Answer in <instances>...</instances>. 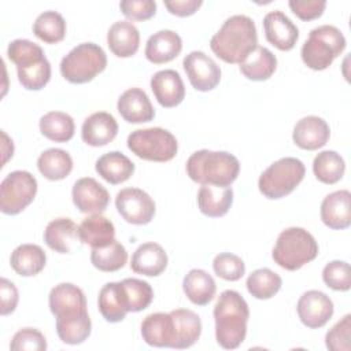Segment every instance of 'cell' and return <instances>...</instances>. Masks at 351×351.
I'll return each mask as SVG.
<instances>
[{"label": "cell", "mask_w": 351, "mask_h": 351, "mask_svg": "<svg viewBox=\"0 0 351 351\" xmlns=\"http://www.w3.org/2000/svg\"><path fill=\"white\" fill-rule=\"evenodd\" d=\"M258 47L255 22L241 14L229 16L211 37V51L226 63H241Z\"/></svg>", "instance_id": "cell-1"}, {"label": "cell", "mask_w": 351, "mask_h": 351, "mask_svg": "<svg viewBox=\"0 0 351 351\" xmlns=\"http://www.w3.org/2000/svg\"><path fill=\"white\" fill-rule=\"evenodd\" d=\"M215 339L225 350L237 348L247 336L250 308L245 299L233 289L223 291L214 306Z\"/></svg>", "instance_id": "cell-2"}, {"label": "cell", "mask_w": 351, "mask_h": 351, "mask_svg": "<svg viewBox=\"0 0 351 351\" xmlns=\"http://www.w3.org/2000/svg\"><path fill=\"white\" fill-rule=\"evenodd\" d=\"M186 174L202 185L230 186L239 176V159L226 151L199 149L193 152L185 165Z\"/></svg>", "instance_id": "cell-3"}, {"label": "cell", "mask_w": 351, "mask_h": 351, "mask_svg": "<svg viewBox=\"0 0 351 351\" xmlns=\"http://www.w3.org/2000/svg\"><path fill=\"white\" fill-rule=\"evenodd\" d=\"M318 255V243L303 228L291 226L284 229L273 247L271 258L282 269L293 271L314 261Z\"/></svg>", "instance_id": "cell-4"}, {"label": "cell", "mask_w": 351, "mask_h": 351, "mask_svg": "<svg viewBox=\"0 0 351 351\" xmlns=\"http://www.w3.org/2000/svg\"><path fill=\"white\" fill-rule=\"evenodd\" d=\"M346 37L333 25L314 27L308 38L302 45V60L311 70L321 71L328 69L332 62L344 51Z\"/></svg>", "instance_id": "cell-5"}, {"label": "cell", "mask_w": 351, "mask_h": 351, "mask_svg": "<svg viewBox=\"0 0 351 351\" xmlns=\"http://www.w3.org/2000/svg\"><path fill=\"white\" fill-rule=\"evenodd\" d=\"M107 66V55L95 43L75 45L60 62V73L71 84H85L92 81Z\"/></svg>", "instance_id": "cell-6"}, {"label": "cell", "mask_w": 351, "mask_h": 351, "mask_svg": "<svg viewBox=\"0 0 351 351\" xmlns=\"http://www.w3.org/2000/svg\"><path fill=\"white\" fill-rule=\"evenodd\" d=\"M306 169L300 159L287 156L273 162L259 177L258 188L267 199L289 195L304 178Z\"/></svg>", "instance_id": "cell-7"}, {"label": "cell", "mask_w": 351, "mask_h": 351, "mask_svg": "<svg viewBox=\"0 0 351 351\" xmlns=\"http://www.w3.org/2000/svg\"><path fill=\"white\" fill-rule=\"evenodd\" d=\"M128 148L138 158L151 162H169L177 151L178 143L171 132L163 128L133 130L128 137Z\"/></svg>", "instance_id": "cell-8"}, {"label": "cell", "mask_w": 351, "mask_h": 351, "mask_svg": "<svg viewBox=\"0 0 351 351\" xmlns=\"http://www.w3.org/2000/svg\"><path fill=\"white\" fill-rule=\"evenodd\" d=\"M37 180L26 170H15L0 184V210L7 215L23 211L36 197Z\"/></svg>", "instance_id": "cell-9"}, {"label": "cell", "mask_w": 351, "mask_h": 351, "mask_svg": "<svg viewBox=\"0 0 351 351\" xmlns=\"http://www.w3.org/2000/svg\"><path fill=\"white\" fill-rule=\"evenodd\" d=\"M115 206L121 217L133 225L149 223L155 215V202L140 188H123L117 193Z\"/></svg>", "instance_id": "cell-10"}, {"label": "cell", "mask_w": 351, "mask_h": 351, "mask_svg": "<svg viewBox=\"0 0 351 351\" xmlns=\"http://www.w3.org/2000/svg\"><path fill=\"white\" fill-rule=\"evenodd\" d=\"M48 304L56 319H70L88 314L84 291L71 282L55 285L49 292Z\"/></svg>", "instance_id": "cell-11"}, {"label": "cell", "mask_w": 351, "mask_h": 351, "mask_svg": "<svg viewBox=\"0 0 351 351\" xmlns=\"http://www.w3.org/2000/svg\"><path fill=\"white\" fill-rule=\"evenodd\" d=\"M191 85L200 92L214 89L221 81V69L217 62L202 51L189 52L182 60Z\"/></svg>", "instance_id": "cell-12"}, {"label": "cell", "mask_w": 351, "mask_h": 351, "mask_svg": "<svg viewBox=\"0 0 351 351\" xmlns=\"http://www.w3.org/2000/svg\"><path fill=\"white\" fill-rule=\"evenodd\" d=\"M296 311L303 325L310 329H318L332 318L335 307L326 293L310 289L299 298Z\"/></svg>", "instance_id": "cell-13"}, {"label": "cell", "mask_w": 351, "mask_h": 351, "mask_svg": "<svg viewBox=\"0 0 351 351\" xmlns=\"http://www.w3.org/2000/svg\"><path fill=\"white\" fill-rule=\"evenodd\" d=\"M71 196L75 207L84 214H101L110 203L108 191L92 177L77 180Z\"/></svg>", "instance_id": "cell-14"}, {"label": "cell", "mask_w": 351, "mask_h": 351, "mask_svg": "<svg viewBox=\"0 0 351 351\" xmlns=\"http://www.w3.org/2000/svg\"><path fill=\"white\" fill-rule=\"evenodd\" d=\"M263 30L266 40L280 51L292 49L299 38V29L280 10L270 11L265 15Z\"/></svg>", "instance_id": "cell-15"}, {"label": "cell", "mask_w": 351, "mask_h": 351, "mask_svg": "<svg viewBox=\"0 0 351 351\" xmlns=\"http://www.w3.org/2000/svg\"><path fill=\"white\" fill-rule=\"evenodd\" d=\"M322 222L335 230L347 229L351 223V193L347 189L326 195L321 203Z\"/></svg>", "instance_id": "cell-16"}, {"label": "cell", "mask_w": 351, "mask_h": 351, "mask_svg": "<svg viewBox=\"0 0 351 351\" xmlns=\"http://www.w3.org/2000/svg\"><path fill=\"white\" fill-rule=\"evenodd\" d=\"M330 136V129L326 121L317 115H307L299 119L292 132L293 143L307 151H314L324 147Z\"/></svg>", "instance_id": "cell-17"}, {"label": "cell", "mask_w": 351, "mask_h": 351, "mask_svg": "<svg viewBox=\"0 0 351 351\" xmlns=\"http://www.w3.org/2000/svg\"><path fill=\"white\" fill-rule=\"evenodd\" d=\"M151 89L162 107L178 106L185 97V86L178 71L166 69L156 71L151 78Z\"/></svg>", "instance_id": "cell-18"}, {"label": "cell", "mask_w": 351, "mask_h": 351, "mask_svg": "<svg viewBox=\"0 0 351 351\" xmlns=\"http://www.w3.org/2000/svg\"><path fill=\"white\" fill-rule=\"evenodd\" d=\"M118 133V123L115 118L106 111L90 114L82 122L81 137L85 144L90 147H103L111 143Z\"/></svg>", "instance_id": "cell-19"}, {"label": "cell", "mask_w": 351, "mask_h": 351, "mask_svg": "<svg viewBox=\"0 0 351 351\" xmlns=\"http://www.w3.org/2000/svg\"><path fill=\"white\" fill-rule=\"evenodd\" d=\"M118 112L129 123L149 122L155 117V110L147 93L140 88L126 89L118 99Z\"/></svg>", "instance_id": "cell-20"}, {"label": "cell", "mask_w": 351, "mask_h": 351, "mask_svg": "<svg viewBox=\"0 0 351 351\" xmlns=\"http://www.w3.org/2000/svg\"><path fill=\"white\" fill-rule=\"evenodd\" d=\"M143 340L152 347H174L176 332L170 313H152L141 322Z\"/></svg>", "instance_id": "cell-21"}, {"label": "cell", "mask_w": 351, "mask_h": 351, "mask_svg": "<svg viewBox=\"0 0 351 351\" xmlns=\"http://www.w3.org/2000/svg\"><path fill=\"white\" fill-rule=\"evenodd\" d=\"M167 266V254L158 243L148 241L140 244L132 255L130 269L143 276L156 277L165 271Z\"/></svg>", "instance_id": "cell-22"}, {"label": "cell", "mask_w": 351, "mask_h": 351, "mask_svg": "<svg viewBox=\"0 0 351 351\" xmlns=\"http://www.w3.org/2000/svg\"><path fill=\"white\" fill-rule=\"evenodd\" d=\"M182 49V40L178 33L170 29H163L147 40L145 58L154 64H162L173 60Z\"/></svg>", "instance_id": "cell-23"}, {"label": "cell", "mask_w": 351, "mask_h": 351, "mask_svg": "<svg viewBox=\"0 0 351 351\" xmlns=\"http://www.w3.org/2000/svg\"><path fill=\"white\" fill-rule=\"evenodd\" d=\"M107 45L118 58L133 56L140 47L138 29L130 21H117L107 32Z\"/></svg>", "instance_id": "cell-24"}, {"label": "cell", "mask_w": 351, "mask_h": 351, "mask_svg": "<svg viewBox=\"0 0 351 351\" xmlns=\"http://www.w3.org/2000/svg\"><path fill=\"white\" fill-rule=\"evenodd\" d=\"M78 236L82 244H88L92 248H101L115 240V228L108 218L100 214H92L78 225Z\"/></svg>", "instance_id": "cell-25"}, {"label": "cell", "mask_w": 351, "mask_h": 351, "mask_svg": "<svg viewBox=\"0 0 351 351\" xmlns=\"http://www.w3.org/2000/svg\"><path fill=\"white\" fill-rule=\"evenodd\" d=\"M77 240L80 241L78 226L70 218L52 219L44 230L45 244L59 254H70Z\"/></svg>", "instance_id": "cell-26"}, {"label": "cell", "mask_w": 351, "mask_h": 351, "mask_svg": "<svg viewBox=\"0 0 351 351\" xmlns=\"http://www.w3.org/2000/svg\"><path fill=\"white\" fill-rule=\"evenodd\" d=\"M233 203L232 186H215L202 185L197 192L199 210L210 217L218 218L225 215Z\"/></svg>", "instance_id": "cell-27"}, {"label": "cell", "mask_w": 351, "mask_h": 351, "mask_svg": "<svg viewBox=\"0 0 351 351\" xmlns=\"http://www.w3.org/2000/svg\"><path fill=\"white\" fill-rule=\"evenodd\" d=\"M95 169L103 180L112 185H117L125 182L133 176L134 163L122 152L111 151L101 155L96 160Z\"/></svg>", "instance_id": "cell-28"}, {"label": "cell", "mask_w": 351, "mask_h": 351, "mask_svg": "<svg viewBox=\"0 0 351 351\" xmlns=\"http://www.w3.org/2000/svg\"><path fill=\"white\" fill-rule=\"evenodd\" d=\"M97 306L100 314L107 322H121L126 317L129 311L121 281L107 282L101 287L99 292Z\"/></svg>", "instance_id": "cell-29"}, {"label": "cell", "mask_w": 351, "mask_h": 351, "mask_svg": "<svg viewBox=\"0 0 351 351\" xmlns=\"http://www.w3.org/2000/svg\"><path fill=\"white\" fill-rule=\"evenodd\" d=\"M170 315L174 321L176 332V341L173 348L182 350L192 347L199 340L202 333L200 317L188 308H176L170 311Z\"/></svg>", "instance_id": "cell-30"}, {"label": "cell", "mask_w": 351, "mask_h": 351, "mask_svg": "<svg viewBox=\"0 0 351 351\" xmlns=\"http://www.w3.org/2000/svg\"><path fill=\"white\" fill-rule=\"evenodd\" d=\"M182 289L186 298L197 306L208 304L217 291V284L211 274L203 269H192L182 280Z\"/></svg>", "instance_id": "cell-31"}, {"label": "cell", "mask_w": 351, "mask_h": 351, "mask_svg": "<svg viewBox=\"0 0 351 351\" xmlns=\"http://www.w3.org/2000/svg\"><path fill=\"white\" fill-rule=\"evenodd\" d=\"M10 263L19 276L32 277L45 267L47 255L37 244H21L11 252Z\"/></svg>", "instance_id": "cell-32"}, {"label": "cell", "mask_w": 351, "mask_h": 351, "mask_svg": "<svg viewBox=\"0 0 351 351\" xmlns=\"http://www.w3.org/2000/svg\"><path fill=\"white\" fill-rule=\"evenodd\" d=\"M276 55L270 49L259 45L240 63L241 74L252 81H265L270 78L276 71Z\"/></svg>", "instance_id": "cell-33"}, {"label": "cell", "mask_w": 351, "mask_h": 351, "mask_svg": "<svg viewBox=\"0 0 351 351\" xmlns=\"http://www.w3.org/2000/svg\"><path fill=\"white\" fill-rule=\"evenodd\" d=\"M37 167L47 180L59 181L71 173L73 159L64 149L49 148L40 154L37 159Z\"/></svg>", "instance_id": "cell-34"}, {"label": "cell", "mask_w": 351, "mask_h": 351, "mask_svg": "<svg viewBox=\"0 0 351 351\" xmlns=\"http://www.w3.org/2000/svg\"><path fill=\"white\" fill-rule=\"evenodd\" d=\"M40 132L48 140L66 143L73 138L75 123L71 115L63 111H49L40 118Z\"/></svg>", "instance_id": "cell-35"}, {"label": "cell", "mask_w": 351, "mask_h": 351, "mask_svg": "<svg viewBox=\"0 0 351 351\" xmlns=\"http://www.w3.org/2000/svg\"><path fill=\"white\" fill-rule=\"evenodd\" d=\"M313 171L318 181L332 185L343 178L346 171V163L340 154L326 149L321 151L314 158Z\"/></svg>", "instance_id": "cell-36"}, {"label": "cell", "mask_w": 351, "mask_h": 351, "mask_svg": "<svg viewBox=\"0 0 351 351\" xmlns=\"http://www.w3.org/2000/svg\"><path fill=\"white\" fill-rule=\"evenodd\" d=\"M33 33L47 44H56L66 36V21L58 11H44L36 18Z\"/></svg>", "instance_id": "cell-37"}, {"label": "cell", "mask_w": 351, "mask_h": 351, "mask_svg": "<svg viewBox=\"0 0 351 351\" xmlns=\"http://www.w3.org/2000/svg\"><path fill=\"white\" fill-rule=\"evenodd\" d=\"M245 285H247L248 292L255 299L266 300V299L273 298L280 291V288L282 285V280L276 271H273L267 267H263V269L254 270L247 277Z\"/></svg>", "instance_id": "cell-38"}, {"label": "cell", "mask_w": 351, "mask_h": 351, "mask_svg": "<svg viewBox=\"0 0 351 351\" xmlns=\"http://www.w3.org/2000/svg\"><path fill=\"white\" fill-rule=\"evenodd\" d=\"M92 265L101 271H117L128 262L126 248L117 240L101 248H92Z\"/></svg>", "instance_id": "cell-39"}, {"label": "cell", "mask_w": 351, "mask_h": 351, "mask_svg": "<svg viewBox=\"0 0 351 351\" xmlns=\"http://www.w3.org/2000/svg\"><path fill=\"white\" fill-rule=\"evenodd\" d=\"M92 330L89 314L70 319H56V333L59 339L70 346L84 343Z\"/></svg>", "instance_id": "cell-40"}, {"label": "cell", "mask_w": 351, "mask_h": 351, "mask_svg": "<svg viewBox=\"0 0 351 351\" xmlns=\"http://www.w3.org/2000/svg\"><path fill=\"white\" fill-rule=\"evenodd\" d=\"M128 311L137 313L147 308L152 299H154V291L152 287L140 278H125L121 281Z\"/></svg>", "instance_id": "cell-41"}, {"label": "cell", "mask_w": 351, "mask_h": 351, "mask_svg": "<svg viewBox=\"0 0 351 351\" xmlns=\"http://www.w3.org/2000/svg\"><path fill=\"white\" fill-rule=\"evenodd\" d=\"M7 56L16 67H26L45 59L43 48L26 38L12 40L8 44Z\"/></svg>", "instance_id": "cell-42"}, {"label": "cell", "mask_w": 351, "mask_h": 351, "mask_svg": "<svg viewBox=\"0 0 351 351\" xmlns=\"http://www.w3.org/2000/svg\"><path fill=\"white\" fill-rule=\"evenodd\" d=\"M18 80L22 86L27 90H40L43 89L51 78V64L48 59H43L34 64L26 67H16Z\"/></svg>", "instance_id": "cell-43"}, {"label": "cell", "mask_w": 351, "mask_h": 351, "mask_svg": "<svg viewBox=\"0 0 351 351\" xmlns=\"http://www.w3.org/2000/svg\"><path fill=\"white\" fill-rule=\"evenodd\" d=\"M214 273L226 280V281H237L245 273V265L243 259L230 252H221L213 261Z\"/></svg>", "instance_id": "cell-44"}, {"label": "cell", "mask_w": 351, "mask_h": 351, "mask_svg": "<svg viewBox=\"0 0 351 351\" xmlns=\"http://www.w3.org/2000/svg\"><path fill=\"white\" fill-rule=\"evenodd\" d=\"M324 282L335 291H348L351 287L350 265L344 261H332L322 270Z\"/></svg>", "instance_id": "cell-45"}, {"label": "cell", "mask_w": 351, "mask_h": 351, "mask_svg": "<svg viewBox=\"0 0 351 351\" xmlns=\"http://www.w3.org/2000/svg\"><path fill=\"white\" fill-rule=\"evenodd\" d=\"M350 330L351 314H346L326 332V348L330 351H350Z\"/></svg>", "instance_id": "cell-46"}, {"label": "cell", "mask_w": 351, "mask_h": 351, "mask_svg": "<svg viewBox=\"0 0 351 351\" xmlns=\"http://www.w3.org/2000/svg\"><path fill=\"white\" fill-rule=\"evenodd\" d=\"M10 348L12 351H44L47 350V340L38 329L22 328L14 335Z\"/></svg>", "instance_id": "cell-47"}, {"label": "cell", "mask_w": 351, "mask_h": 351, "mask_svg": "<svg viewBox=\"0 0 351 351\" xmlns=\"http://www.w3.org/2000/svg\"><path fill=\"white\" fill-rule=\"evenodd\" d=\"M119 8L130 21H147L155 15L156 3L154 0H122Z\"/></svg>", "instance_id": "cell-48"}, {"label": "cell", "mask_w": 351, "mask_h": 351, "mask_svg": "<svg viewBox=\"0 0 351 351\" xmlns=\"http://www.w3.org/2000/svg\"><path fill=\"white\" fill-rule=\"evenodd\" d=\"M289 8L302 21H311L322 15L326 1L325 0H289Z\"/></svg>", "instance_id": "cell-49"}, {"label": "cell", "mask_w": 351, "mask_h": 351, "mask_svg": "<svg viewBox=\"0 0 351 351\" xmlns=\"http://www.w3.org/2000/svg\"><path fill=\"white\" fill-rule=\"evenodd\" d=\"M0 299H1V306H0L1 315L11 314L16 308V304L19 300L16 287L4 277H1L0 280Z\"/></svg>", "instance_id": "cell-50"}, {"label": "cell", "mask_w": 351, "mask_h": 351, "mask_svg": "<svg viewBox=\"0 0 351 351\" xmlns=\"http://www.w3.org/2000/svg\"><path fill=\"white\" fill-rule=\"evenodd\" d=\"M202 0H166L165 7L169 10L170 14L177 16H189L195 14L200 7Z\"/></svg>", "instance_id": "cell-51"}]
</instances>
